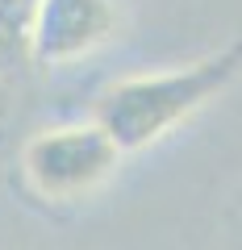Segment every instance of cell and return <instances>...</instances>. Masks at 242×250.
Returning <instances> with one entry per match:
<instances>
[{"label": "cell", "instance_id": "1", "mask_svg": "<svg viewBox=\"0 0 242 250\" xmlns=\"http://www.w3.org/2000/svg\"><path fill=\"white\" fill-rule=\"evenodd\" d=\"M242 80V38L200 54V59L171 67V71H142L109 83L96 100L92 121L105 129V138L121 154H138L146 146L163 142L171 129L213 104L221 92Z\"/></svg>", "mask_w": 242, "mask_h": 250}, {"label": "cell", "instance_id": "2", "mask_svg": "<svg viewBox=\"0 0 242 250\" xmlns=\"http://www.w3.org/2000/svg\"><path fill=\"white\" fill-rule=\"evenodd\" d=\"M117 167H121V150L105 138L96 121L38 129L21 146V175H25L29 192L54 200V205L92 196L117 175Z\"/></svg>", "mask_w": 242, "mask_h": 250}, {"label": "cell", "instance_id": "4", "mask_svg": "<svg viewBox=\"0 0 242 250\" xmlns=\"http://www.w3.org/2000/svg\"><path fill=\"white\" fill-rule=\"evenodd\" d=\"M34 0H0V62L25 50Z\"/></svg>", "mask_w": 242, "mask_h": 250}, {"label": "cell", "instance_id": "3", "mask_svg": "<svg viewBox=\"0 0 242 250\" xmlns=\"http://www.w3.org/2000/svg\"><path fill=\"white\" fill-rule=\"evenodd\" d=\"M121 29L113 0H34L25 54L38 67H71L96 54Z\"/></svg>", "mask_w": 242, "mask_h": 250}]
</instances>
